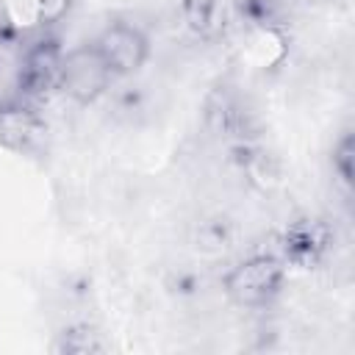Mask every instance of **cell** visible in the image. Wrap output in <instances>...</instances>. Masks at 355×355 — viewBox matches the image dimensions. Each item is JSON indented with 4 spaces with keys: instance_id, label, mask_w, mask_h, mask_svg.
I'll use <instances>...</instances> for the list:
<instances>
[{
    "instance_id": "cell-1",
    "label": "cell",
    "mask_w": 355,
    "mask_h": 355,
    "mask_svg": "<svg viewBox=\"0 0 355 355\" xmlns=\"http://www.w3.org/2000/svg\"><path fill=\"white\" fill-rule=\"evenodd\" d=\"M55 80L67 97H72L78 103H92L105 92V86L111 80V67L105 64L97 44L94 47H78L67 58L58 61Z\"/></svg>"
},
{
    "instance_id": "cell-2",
    "label": "cell",
    "mask_w": 355,
    "mask_h": 355,
    "mask_svg": "<svg viewBox=\"0 0 355 355\" xmlns=\"http://www.w3.org/2000/svg\"><path fill=\"white\" fill-rule=\"evenodd\" d=\"M280 280H283L280 261L272 255H255V258H247L244 263H239L227 275L225 291L239 305H263L266 300H272L277 294Z\"/></svg>"
},
{
    "instance_id": "cell-3",
    "label": "cell",
    "mask_w": 355,
    "mask_h": 355,
    "mask_svg": "<svg viewBox=\"0 0 355 355\" xmlns=\"http://www.w3.org/2000/svg\"><path fill=\"white\" fill-rule=\"evenodd\" d=\"M97 50L111 67V75H130L147 58V39L139 28L116 22L103 31V36L97 39Z\"/></svg>"
},
{
    "instance_id": "cell-4",
    "label": "cell",
    "mask_w": 355,
    "mask_h": 355,
    "mask_svg": "<svg viewBox=\"0 0 355 355\" xmlns=\"http://www.w3.org/2000/svg\"><path fill=\"white\" fill-rule=\"evenodd\" d=\"M233 244H236V222L225 214L205 216L194 230V247L205 255L227 252Z\"/></svg>"
},
{
    "instance_id": "cell-5",
    "label": "cell",
    "mask_w": 355,
    "mask_h": 355,
    "mask_svg": "<svg viewBox=\"0 0 355 355\" xmlns=\"http://www.w3.org/2000/svg\"><path fill=\"white\" fill-rule=\"evenodd\" d=\"M186 17L197 33H211L222 17V0H186Z\"/></svg>"
},
{
    "instance_id": "cell-6",
    "label": "cell",
    "mask_w": 355,
    "mask_h": 355,
    "mask_svg": "<svg viewBox=\"0 0 355 355\" xmlns=\"http://www.w3.org/2000/svg\"><path fill=\"white\" fill-rule=\"evenodd\" d=\"M58 352H100L105 349V344L97 338V333L86 330V327H75V330H64L61 341L55 344Z\"/></svg>"
},
{
    "instance_id": "cell-7",
    "label": "cell",
    "mask_w": 355,
    "mask_h": 355,
    "mask_svg": "<svg viewBox=\"0 0 355 355\" xmlns=\"http://www.w3.org/2000/svg\"><path fill=\"white\" fill-rule=\"evenodd\" d=\"M333 169L338 175V183L344 191H349V183H352V136L344 133L338 147L333 150Z\"/></svg>"
},
{
    "instance_id": "cell-8",
    "label": "cell",
    "mask_w": 355,
    "mask_h": 355,
    "mask_svg": "<svg viewBox=\"0 0 355 355\" xmlns=\"http://www.w3.org/2000/svg\"><path fill=\"white\" fill-rule=\"evenodd\" d=\"M67 3H69V0H42V3H39V17H42V19H55V17L64 14Z\"/></svg>"
}]
</instances>
